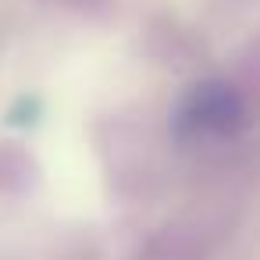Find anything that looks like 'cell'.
I'll use <instances>...</instances> for the list:
<instances>
[{
  "label": "cell",
  "instance_id": "1",
  "mask_svg": "<svg viewBox=\"0 0 260 260\" xmlns=\"http://www.w3.org/2000/svg\"><path fill=\"white\" fill-rule=\"evenodd\" d=\"M239 121H242V100L224 82H203V86L189 89L175 111V128L192 139L224 136Z\"/></svg>",
  "mask_w": 260,
  "mask_h": 260
}]
</instances>
